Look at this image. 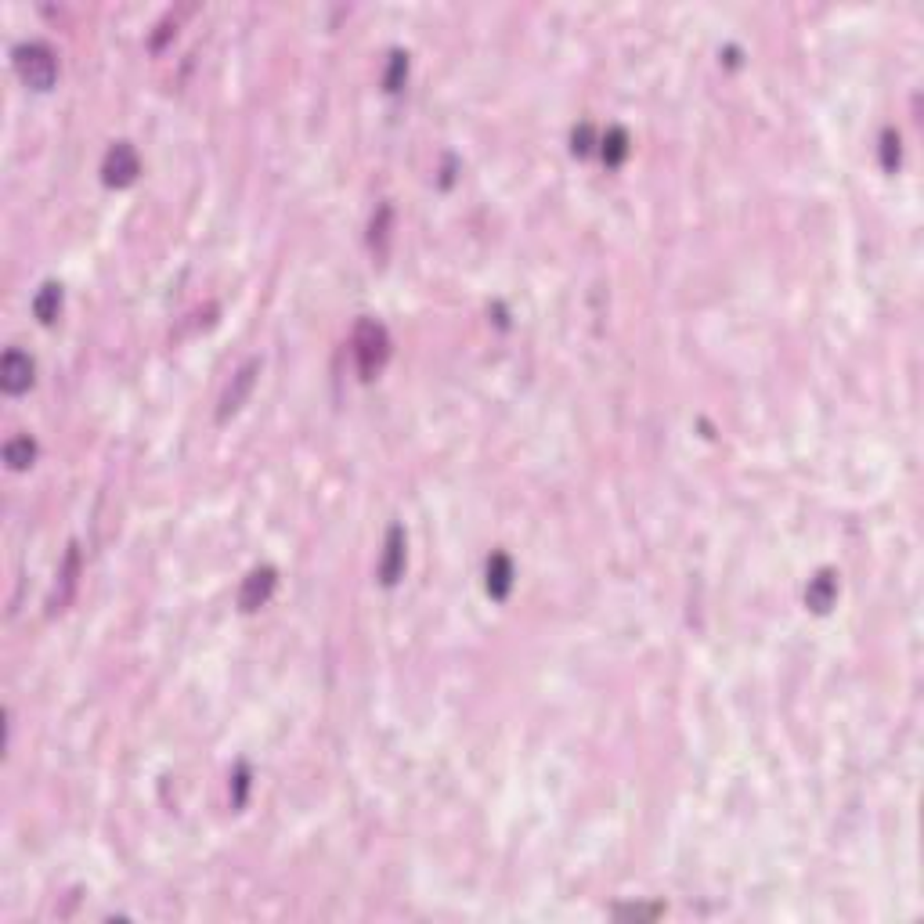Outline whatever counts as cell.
Masks as SVG:
<instances>
[{"label":"cell","instance_id":"17","mask_svg":"<svg viewBox=\"0 0 924 924\" xmlns=\"http://www.w3.org/2000/svg\"><path fill=\"white\" fill-rule=\"evenodd\" d=\"M246 791H249V773L246 766L235 773V806H246Z\"/></svg>","mask_w":924,"mask_h":924},{"label":"cell","instance_id":"15","mask_svg":"<svg viewBox=\"0 0 924 924\" xmlns=\"http://www.w3.org/2000/svg\"><path fill=\"white\" fill-rule=\"evenodd\" d=\"M881 167H885V170H896V167H899V134H896V130H885V134H881Z\"/></svg>","mask_w":924,"mask_h":924},{"label":"cell","instance_id":"9","mask_svg":"<svg viewBox=\"0 0 924 924\" xmlns=\"http://www.w3.org/2000/svg\"><path fill=\"white\" fill-rule=\"evenodd\" d=\"M834 600H838V574L834 571H820L813 582H809V589H806V604L823 614V611H830L834 607Z\"/></svg>","mask_w":924,"mask_h":924},{"label":"cell","instance_id":"14","mask_svg":"<svg viewBox=\"0 0 924 924\" xmlns=\"http://www.w3.org/2000/svg\"><path fill=\"white\" fill-rule=\"evenodd\" d=\"M405 76H409V55L405 51H394L391 55V69H387V91H401V84H405Z\"/></svg>","mask_w":924,"mask_h":924},{"label":"cell","instance_id":"12","mask_svg":"<svg viewBox=\"0 0 924 924\" xmlns=\"http://www.w3.org/2000/svg\"><path fill=\"white\" fill-rule=\"evenodd\" d=\"M58 310H62V286H58V282H47V286L36 293V300H33V314H36L44 325H51V321L58 318Z\"/></svg>","mask_w":924,"mask_h":924},{"label":"cell","instance_id":"16","mask_svg":"<svg viewBox=\"0 0 924 924\" xmlns=\"http://www.w3.org/2000/svg\"><path fill=\"white\" fill-rule=\"evenodd\" d=\"M589 148H593V127H589V123H582V127L574 130V152H578V156H585Z\"/></svg>","mask_w":924,"mask_h":924},{"label":"cell","instance_id":"8","mask_svg":"<svg viewBox=\"0 0 924 924\" xmlns=\"http://www.w3.org/2000/svg\"><path fill=\"white\" fill-rule=\"evenodd\" d=\"M513 589V560L506 553H492L488 560V593L492 600H506Z\"/></svg>","mask_w":924,"mask_h":924},{"label":"cell","instance_id":"10","mask_svg":"<svg viewBox=\"0 0 924 924\" xmlns=\"http://www.w3.org/2000/svg\"><path fill=\"white\" fill-rule=\"evenodd\" d=\"M76 574H80V549L76 545H69V556H66V567H62V593H55L51 596V611H62L69 600H73V593H76Z\"/></svg>","mask_w":924,"mask_h":924},{"label":"cell","instance_id":"2","mask_svg":"<svg viewBox=\"0 0 924 924\" xmlns=\"http://www.w3.org/2000/svg\"><path fill=\"white\" fill-rule=\"evenodd\" d=\"M354 358H358V369H361V380H372L376 372H383L387 358H391V336L380 321L372 318H361L358 329H354Z\"/></svg>","mask_w":924,"mask_h":924},{"label":"cell","instance_id":"11","mask_svg":"<svg viewBox=\"0 0 924 924\" xmlns=\"http://www.w3.org/2000/svg\"><path fill=\"white\" fill-rule=\"evenodd\" d=\"M4 459H7V466H11V470H25V466H33V459H36V441H33L29 433L11 437V441H7V448H4Z\"/></svg>","mask_w":924,"mask_h":924},{"label":"cell","instance_id":"3","mask_svg":"<svg viewBox=\"0 0 924 924\" xmlns=\"http://www.w3.org/2000/svg\"><path fill=\"white\" fill-rule=\"evenodd\" d=\"M141 174V159H137V148L130 141H116L102 159V178L108 188H127L134 185Z\"/></svg>","mask_w":924,"mask_h":924},{"label":"cell","instance_id":"7","mask_svg":"<svg viewBox=\"0 0 924 924\" xmlns=\"http://www.w3.org/2000/svg\"><path fill=\"white\" fill-rule=\"evenodd\" d=\"M405 574V531L391 527L387 531V549H383V564H380V578L383 585H394Z\"/></svg>","mask_w":924,"mask_h":924},{"label":"cell","instance_id":"5","mask_svg":"<svg viewBox=\"0 0 924 924\" xmlns=\"http://www.w3.org/2000/svg\"><path fill=\"white\" fill-rule=\"evenodd\" d=\"M275 585H279L275 567H257V571H249V578H246L242 589H239V607H242L246 614L260 611V607L275 596Z\"/></svg>","mask_w":924,"mask_h":924},{"label":"cell","instance_id":"1","mask_svg":"<svg viewBox=\"0 0 924 924\" xmlns=\"http://www.w3.org/2000/svg\"><path fill=\"white\" fill-rule=\"evenodd\" d=\"M15 69L18 76L33 87V91H51L55 80H58V58L47 44L40 40H29V44H18L15 47Z\"/></svg>","mask_w":924,"mask_h":924},{"label":"cell","instance_id":"4","mask_svg":"<svg viewBox=\"0 0 924 924\" xmlns=\"http://www.w3.org/2000/svg\"><path fill=\"white\" fill-rule=\"evenodd\" d=\"M257 372H260V358H249V361L231 376V383H228L224 394H220L217 422H228L235 411L246 405V398H249V391H253V383H257Z\"/></svg>","mask_w":924,"mask_h":924},{"label":"cell","instance_id":"6","mask_svg":"<svg viewBox=\"0 0 924 924\" xmlns=\"http://www.w3.org/2000/svg\"><path fill=\"white\" fill-rule=\"evenodd\" d=\"M0 387L4 394H25L33 387V358L22 350H7L0 361Z\"/></svg>","mask_w":924,"mask_h":924},{"label":"cell","instance_id":"13","mask_svg":"<svg viewBox=\"0 0 924 924\" xmlns=\"http://www.w3.org/2000/svg\"><path fill=\"white\" fill-rule=\"evenodd\" d=\"M600 145H604V148H600V152H604V163H607L611 170H614V167H621V163L628 159V152H632V145H628V134H624L621 127L607 130V137H604Z\"/></svg>","mask_w":924,"mask_h":924}]
</instances>
